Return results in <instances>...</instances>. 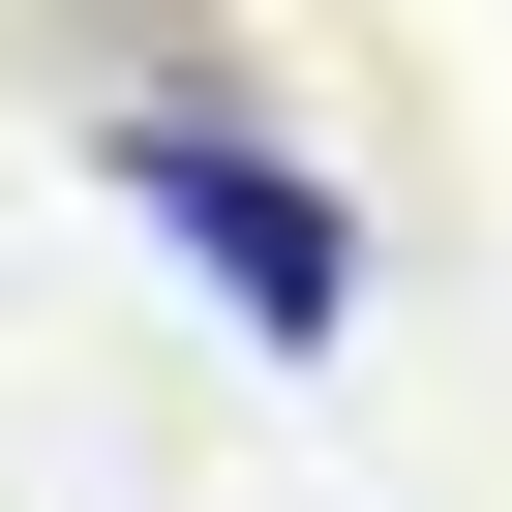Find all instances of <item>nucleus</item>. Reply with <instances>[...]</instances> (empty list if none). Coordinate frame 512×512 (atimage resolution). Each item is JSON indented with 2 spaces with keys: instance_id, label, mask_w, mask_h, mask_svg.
<instances>
[{
  "instance_id": "1",
  "label": "nucleus",
  "mask_w": 512,
  "mask_h": 512,
  "mask_svg": "<svg viewBox=\"0 0 512 512\" xmlns=\"http://www.w3.org/2000/svg\"><path fill=\"white\" fill-rule=\"evenodd\" d=\"M121 211H151V241H181V272L272 332V362H332V332H362V211H332L272 121H211V91H121Z\"/></svg>"
}]
</instances>
